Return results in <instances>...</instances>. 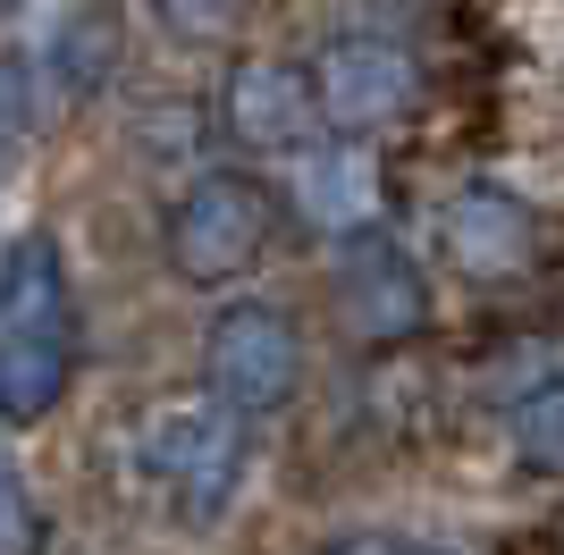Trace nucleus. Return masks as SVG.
I'll return each instance as SVG.
<instances>
[{
	"instance_id": "nucleus-8",
	"label": "nucleus",
	"mask_w": 564,
	"mask_h": 555,
	"mask_svg": "<svg viewBox=\"0 0 564 555\" xmlns=\"http://www.w3.org/2000/svg\"><path fill=\"white\" fill-rule=\"evenodd\" d=\"M321 127V101H312V76L286 68V59H245L228 76V135L253 143V152H304V135Z\"/></svg>"
},
{
	"instance_id": "nucleus-14",
	"label": "nucleus",
	"mask_w": 564,
	"mask_h": 555,
	"mask_svg": "<svg viewBox=\"0 0 564 555\" xmlns=\"http://www.w3.org/2000/svg\"><path fill=\"white\" fill-rule=\"evenodd\" d=\"M18 135H25V59H0V177L18 161Z\"/></svg>"
},
{
	"instance_id": "nucleus-5",
	"label": "nucleus",
	"mask_w": 564,
	"mask_h": 555,
	"mask_svg": "<svg viewBox=\"0 0 564 555\" xmlns=\"http://www.w3.org/2000/svg\"><path fill=\"white\" fill-rule=\"evenodd\" d=\"M312 101H321V118L346 127V135L388 127V118H404V101H413V59H404L388 34H337V43L321 51V68H312Z\"/></svg>"
},
{
	"instance_id": "nucleus-4",
	"label": "nucleus",
	"mask_w": 564,
	"mask_h": 555,
	"mask_svg": "<svg viewBox=\"0 0 564 555\" xmlns=\"http://www.w3.org/2000/svg\"><path fill=\"white\" fill-rule=\"evenodd\" d=\"M203 379H212L219 404L236 413H279L304 388V337L279 303H228L212 328H203Z\"/></svg>"
},
{
	"instance_id": "nucleus-11",
	"label": "nucleus",
	"mask_w": 564,
	"mask_h": 555,
	"mask_svg": "<svg viewBox=\"0 0 564 555\" xmlns=\"http://www.w3.org/2000/svg\"><path fill=\"white\" fill-rule=\"evenodd\" d=\"M514 446H522V463L564 471V379H547V388H531L514 404Z\"/></svg>"
},
{
	"instance_id": "nucleus-6",
	"label": "nucleus",
	"mask_w": 564,
	"mask_h": 555,
	"mask_svg": "<svg viewBox=\"0 0 564 555\" xmlns=\"http://www.w3.org/2000/svg\"><path fill=\"white\" fill-rule=\"evenodd\" d=\"M337 295H346V320L362 328V337H379V346H397V337H413L422 328V270H413V253H404L397 236L379 228H354L346 236V270H337Z\"/></svg>"
},
{
	"instance_id": "nucleus-10",
	"label": "nucleus",
	"mask_w": 564,
	"mask_h": 555,
	"mask_svg": "<svg viewBox=\"0 0 564 555\" xmlns=\"http://www.w3.org/2000/svg\"><path fill=\"white\" fill-rule=\"evenodd\" d=\"M295 210H304L312 228L329 236H354V228H379V161L371 143H321L295 161Z\"/></svg>"
},
{
	"instance_id": "nucleus-3",
	"label": "nucleus",
	"mask_w": 564,
	"mask_h": 555,
	"mask_svg": "<svg viewBox=\"0 0 564 555\" xmlns=\"http://www.w3.org/2000/svg\"><path fill=\"white\" fill-rule=\"evenodd\" d=\"M270 244V185L245 168H203L169 210V261L194 286H228L245 278Z\"/></svg>"
},
{
	"instance_id": "nucleus-13",
	"label": "nucleus",
	"mask_w": 564,
	"mask_h": 555,
	"mask_svg": "<svg viewBox=\"0 0 564 555\" xmlns=\"http://www.w3.org/2000/svg\"><path fill=\"white\" fill-rule=\"evenodd\" d=\"M152 18H161L177 43H219V34H236L245 0H152Z\"/></svg>"
},
{
	"instance_id": "nucleus-7",
	"label": "nucleus",
	"mask_w": 564,
	"mask_h": 555,
	"mask_svg": "<svg viewBox=\"0 0 564 555\" xmlns=\"http://www.w3.org/2000/svg\"><path fill=\"white\" fill-rule=\"evenodd\" d=\"M438 244L464 278H522L531 253H540V219L506 185H464L447 203V219H438Z\"/></svg>"
},
{
	"instance_id": "nucleus-15",
	"label": "nucleus",
	"mask_w": 564,
	"mask_h": 555,
	"mask_svg": "<svg viewBox=\"0 0 564 555\" xmlns=\"http://www.w3.org/2000/svg\"><path fill=\"white\" fill-rule=\"evenodd\" d=\"M321 555H464V547H438V538H397V531H362V538H337Z\"/></svg>"
},
{
	"instance_id": "nucleus-2",
	"label": "nucleus",
	"mask_w": 564,
	"mask_h": 555,
	"mask_svg": "<svg viewBox=\"0 0 564 555\" xmlns=\"http://www.w3.org/2000/svg\"><path fill=\"white\" fill-rule=\"evenodd\" d=\"M127 463L177 522H212V513H228L236 480H245V413L219 395H169L135 421Z\"/></svg>"
},
{
	"instance_id": "nucleus-12",
	"label": "nucleus",
	"mask_w": 564,
	"mask_h": 555,
	"mask_svg": "<svg viewBox=\"0 0 564 555\" xmlns=\"http://www.w3.org/2000/svg\"><path fill=\"white\" fill-rule=\"evenodd\" d=\"M0 555H43V505L9 455H0Z\"/></svg>"
},
{
	"instance_id": "nucleus-9",
	"label": "nucleus",
	"mask_w": 564,
	"mask_h": 555,
	"mask_svg": "<svg viewBox=\"0 0 564 555\" xmlns=\"http://www.w3.org/2000/svg\"><path fill=\"white\" fill-rule=\"evenodd\" d=\"M118 59H127V18H118V0H76L68 18L51 25V43H43L51 101H59V110H85V101L118 76Z\"/></svg>"
},
{
	"instance_id": "nucleus-1",
	"label": "nucleus",
	"mask_w": 564,
	"mask_h": 555,
	"mask_svg": "<svg viewBox=\"0 0 564 555\" xmlns=\"http://www.w3.org/2000/svg\"><path fill=\"white\" fill-rule=\"evenodd\" d=\"M76 379V303L51 236H18L0 253V429L34 421Z\"/></svg>"
}]
</instances>
